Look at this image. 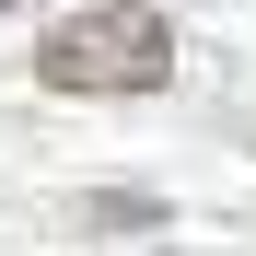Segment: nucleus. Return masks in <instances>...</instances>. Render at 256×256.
<instances>
[{
	"label": "nucleus",
	"mask_w": 256,
	"mask_h": 256,
	"mask_svg": "<svg viewBox=\"0 0 256 256\" xmlns=\"http://www.w3.org/2000/svg\"><path fill=\"white\" fill-rule=\"evenodd\" d=\"M35 82H47V94H163V82H175V24H163L152 0H94V12L47 24Z\"/></svg>",
	"instance_id": "obj_1"
},
{
	"label": "nucleus",
	"mask_w": 256,
	"mask_h": 256,
	"mask_svg": "<svg viewBox=\"0 0 256 256\" xmlns=\"http://www.w3.org/2000/svg\"><path fill=\"white\" fill-rule=\"evenodd\" d=\"M0 12H12V0H0Z\"/></svg>",
	"instance_id": "obj_2"
}]
</instances>
